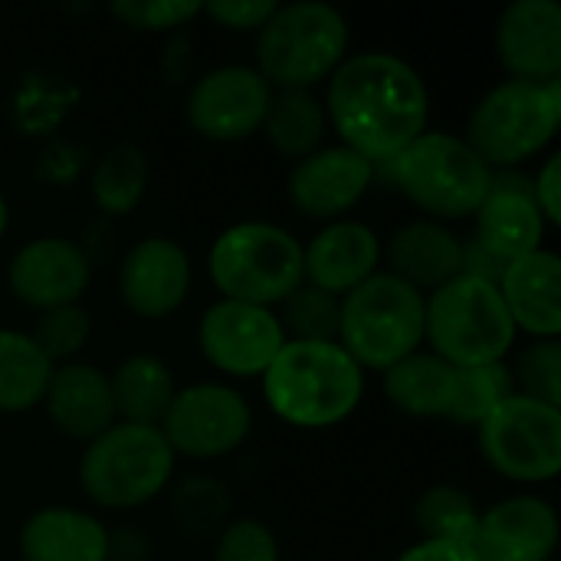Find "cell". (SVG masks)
<instances>
[{
	"instance_id": "6da1fadb",
	"label": "cell",
	"mask_w": 561,
	"mask_h": 561,
	"mask_svg": "<svg viewBox=\"0 0 561 561\" xmlns=\"http://www.w3.org/2000/svg\"><path fill=\"white\" fill-rule=\"evenodd\" d=\"M325 112L348 151L375 161L398 158L427 131L424 79L391 53H358L329 76Z\"/></svg>"
},
{
	"instance_id": "7a4b0ae2",
	"label": "cell",
	"mask_w": 561,
	"mask_h": 561,
	"mask_svg": "<svg viewBox=\"0 0 561 561\" xmlns=\"http://www.w3.org/2000/svg\"><path fill=\"white\" fill-rule=\"evenodd\" d=\"M266 404L293 427L342 424L365 394V375L339 342H286L263 371Z\"/></svg>"
},
{
	"instance_id": "3957f363",
	"label": "cell",
	"mask_w": 561,
	"mask_h": 561,
	"mask_svg": "<svg viewBox=\"0 0 561 561\" xmlns=\"http://www.w3.org/2000/svg\"><path fill=\"white\" fill-rule=\"evenodd\" d=\"M424 339L454 368L496 365L516 342V325L493 283L454 276L424 299Z\"/></svg>"
},
{
	"instance_id": "277c9868",
	"label": "cell",
	"mask_w": 561,
	"mask_h": 561,
	"mask_svg": "<svg viewBox=\"0 0 561 561\" xmlns=\"http://www.w3.org/2000/svg\"><path fill=\"white\" fill-rule=\"evenodd\" d=\"M424 342V296L391 273H375L339 302V345L362 368L404 362Z\"/></svg>"
},
{
	"instance_id": "5b68a950",
	"label": "cell",
	"mask_w": 561,
	"mask_h": 561,
	"mask_svg": "<svg viewBox=\"0 0 561 561\" xmlns=\"http://www.w3.org/2000/svg\"><path fill=\"white\" fill-rule=\"evenodd\" d=\"M348 49V23L329 3L279 7L256 39L260 76L283 92H309V85L329 79Z\"/></svg>"
},
{
	"instance_id": "8992f818",
	"label": "cell",
	"mask_w": 561,
	"mask_h": 561,
	"mask_svg": "<svg viewBox=\"0 0 561 561\" xmlns=\"http://www.w3.org/2000/svg\"><path fill=\"white\" fill-rule=\"evenodd\" d=\"M207 270L224 299L270 309L296 293L306 279L299 240L273 224H237L217 237Z\"/></svg>"
},
{
	"instance_id": "52a82bcc",
	"label": "cell",
	"mask_w": 561,
	"mask_h": 561,
	"mask_svg": "<svg viewBox=\"0 0 561 561\" xmlns=\"http://www.w3.org/2000/svg\"><path fill=\"white\" fill-rule=\"evenodd\" d=\"M174 473V450L158 427L112 424L89 440L79 483L89 500L105 510H135L154 500Z\"/></svg>"
},
{
	"instance_id": "ba28073f",
	"label": "cell",
	"mask_w": 561,
	"mask_h": 561,
	"mask_svg": "<svg viewBox=\"0 0 561 561\" xmlns=\"http://www.w3.org/2000/svg\"><path fill=\"white\" fill-rule=\"evenodd\" d=\"M561 122V85L510 79L486 92L467 125V145L493 168H510L542 151Z\"/></svg>"
},
{
	"instance_id": "9c48e42d",
	"label": "cell",
	"mask_w": 561,
	"mask_h": 561,
	"mask_svg": "<svg viewBox=\"0 0 561 561\" xmlns=\"http://www.w3.org/2000/svg\"><path fill=\"white\" fill-rule=\"evenodd\" d=\"M394 184L434 217L477 214L490 194L493 168L457 135L424 131L391 158Z\"/></svg>"
},
{
	"instance_id": "30bf717a",
	"label": "cell",
	"mask_w": 561,
	"mask_h": 561,
	"mask_svg": "<svg viewBox=\"0 0 561 561\" xmlns=\"http://www.w3.org/2000/svg\"><path fill=\"white\" fill-rule=\"evenodd\" d=\"M480 450L500 477L546 483L561 470V411L513 394L480 424Z\"/></svg>"
},
{
	"instance_id": "8fae6325",
	"label": "cell",
	"mask_w": 561,
	"mask_h": 561,
	"mask_svg": "<svg viewBox=\"0 0 561 561\" xmlns=\"http://www.w3.org/2000/svg\"><path fill=\"white\" fill-rule=\"evenodd\" d=\"M253 414L243 394L224 385H194L174 391V401L161 421V434L174 454L214 460L237 450L250 434Z\"/></svg>"
},
{
	"instance_id": "7c38bea8",
	"label": "cell",
	"mask_w": 561,
	"mask_h": 561,
	"mask_svg": "<svg viewBox=\"0 0 561 561\" xmlns=\"http://www.w3.org/2000/svg\"><path fill=\"white\" fill-rule=\"evenodd\" d=\"M273 102L270 82L250 66H220L187 95V122L210 141H240L263 128Z\"/></svg>"
},
{
	"instance_id": "4fadbf2b",
	"label": "cell",
	"mask_w": 561,
	"mask_h": 561,
	"mask_svg": "<svg viewBox=\"0 0 561 561\" xmlns=\"http://www.w3.org/2000/svg\"><path fill=\"white\" fill-rule=\"evenodd\" d=\"M197 339L207 362L237 378L263 375L286 345V332L270 309L233 299H220L204 312Z\"/></svg>"
},
{
	"instance_id": "5bb4252c",
	"label": "cell",
	"mask_w": 561,
	"mask_h": 561,
	"mask_svg": "<svg viewBox=\"0 0 561 561\" xmlns=\"http://www.w3.org/2000/svg\"><path fill=\"white\" fill-rule=\"evenodd\" d=\"M10 293L30 309H59L76 306V299L89 289V260L85 253L62 237H39L10 263L7 273Z\"/></svg>"
},
{
	"instance_id": "9a60e30c",
	"label": "cell",
	"mask_w": 561,
	"mask_h": 561,
	"mask_svg": "<svg viewBox=\"0 0 561 561\" xmlns=\"http://www.w3.org/2000/svg\"><path fill=\"white\" fill-rule=\"evenodd\" d=\"M503 69L523 82H556L561 72V7L556 0H516L496 26Z\"/></svg>"
},
{
	"instance_id": "2e32d148",
	"label": "cell",
	"mask_w": 561,
	"mask_h": 561,
	"mask_svg": "<svg viewBox=\"0 0 561 561\" xmlns=\"http://www.w3.org/2000/svg\"><path fill=\"white\" fill-rule=\"evenodd\" d=\"M187 289H191V260L168 237L141 240L122 260L118 293L125 306L141 319L171 316L187 299Z\"/></svg>"
},
{
	"instance_id": "e0dca14e",
	"label": "cell",
	"mask_w": 561,
	"mask_h": 561,
	"mask_svg": "<svg viewBox=\"0 0 561 561\" xmlns=\"http://www.w3.org/2000/svg\"><path fill=\"white\" fill-rule=\"evenodd\" d=\"M556 542V510L539 496H513L480 516L473 552L480 561H549Z\"/></svg>"
},
{
	"instance_id": "ac0fdd59",
	"label": "cell",
	"mask_w": 561,
	"mask_h": 561,
	"mask_svg": "<svg viewBox=\"0 0 561 561\" xmlns=\"http://www.w3.org/2000/svg\"><path fill=\"white\" fill-rule=\"evenodd\" d=\"M375 178V164L355 151L319 148L289 174V201L306 217H342L352 210Z\"/></svg>"
},
{
	"instance_id": "d6986e66",
	"label": "cell",
	"mask_w": 561,
	"mask_h": 561,
	"mask_svg": "<svg viewBox=\"0 0 561 561\" xmlns=\"http://www.w3.org/2000/svg\"><path fill=\"white\" fill-rule=\"evenodd\" d=\"M546 217L533 201V184L523 174H493L490 194L477 210V243L496 260L513 263L542 250Z\"/></svg>"
},
{
	"instance_id": "ffe728a7",
	"label": "cell",
	"mask_w": 561,
	"mask_h": 561,
	"mask_svg": "<svg viewBox=\"0 0 561 561\" xmlns=\"http://www.w3.org/2000/svg\"><path fill=\"white\" fill-rule=\"evenodd\" d=\"M378 256H381V247H378L375 230L358 220L329 224L322 233H316L309 250H302L309 286H316L335 299L348 296L355 286H362L368 276H375Z\"/></svg>"
},
{
	"instance_id": "44dd1931",
	"label": "cell",
	"mask_w": 561,
	"mask_h": 561,
	"mask_svg": "<svg viewBox=\"0 0 561 561\" xmlns=\"http://www.w3.org/2000/svg\"><path fill=\"white\" fill-rule=\"evenodd\" d=\"M500 296L510 309L516 329L539 339H556L561 332V263L552 250H533L506 263L500 279Z\"/></svg>"
},
{
	"instance_id": "7402d4cb",
	"label": "cell",
	"mask_w": 561,
	"mask_h": 561,
	"mask_svg": "<svg viewBox=\"0 0 561 561\" xmlns=\"http://www.w3.org/2000/svg\"><path fill=\"white\" fill-rule=\"evenodd\" d=\"M43 401L53 427L76 440H95L115 424V401H112L108 378L92 365L53 368Z\"/></svg>"
},
{
	"instance_id": "603a6c76",
	"label": "cell",
	"mask_w": 561,
	"mask_h": 561,
	"mask_svg": "<svg viewBox=\"0 0 561 561\" xmlns=\"http://www.w3.org/2000/svg\"><path fill=\"white\" fill-rule=\"evenodd\" d=\"M23 561H108L112 539L79 510H39L20 529Z\"/></svg>"
},
{
	"instance_id": "cb8c5ba5",
	"label": "cell",
	"mask_w": 561,
	"mask_h": 561,
	"mask_svg": "<svg viewBox=\"0 0 561 561\" xmlns=\"http://www.w3.org/2000/svg\"><path fill=\"white\" fill-rule=\"evenodd\" d=\"M388 256H391V276L404 279L421 293V289H440L444 283L460 276L463 247L447 227L434 220H414L391 237Z\"/></svg>"
},
{
	"instance_id": "d4e9b609",
	"label": "cell",
	"mask_w": 561,
	"mask_h": 561,
	"mask_svg": "<svg viewBox=\"0 0 561 561\" xmlns=\"http://www.w3.org/2000/svg\"><path fill=\"white\" fill-rule=\"evenodd\" d=\"M457 368L437 355H408L385 371L388 401L411 417H447L454 404Z\"/></svg>"
},
{
	"instance_id": "484cf974",
	"label": "cell",
	"mask_w": 561,
	"mask_h": 561,
	"mask_svg": "<svg viewBox=\"0 0 561 561\" xmlns=\"http://www.w3.org/2000/svg\"><path fill=\"white\" fill-rule=\"evenodd\" d=\"M115 414L125 417V424L158 427L174 401V381L164 362L151 355L125 358L115 375L108 378Z\"/></svg>"
},
{
	"instance_id": "4316f807",
	"label": "cell",
	"mask_w": 561,
	"mask_h": 561,
	"mask_svg": "<svg viewBox=\"0 0 561 561\" xmlns=\"http://www.w3.org/2000/svg\"><path fill=\"white\" fill-rule=\"evenodd\" d=\"M53 362L23 332L0 329V411L20 414L46 398Z\"/></svg>"
},
{
	"instance_id": "83f0119b",
	"label": "cell",
	"mask_w": 561,
	"mask_h": 561,
	"mask_svg": "<svg viewBox=\"0 0 561 561\" xmlns=\"http://www.w3.org/2000/svg\"><path fill=\"white\" fill-rule=\"evenodd\" d=\"M266 141L286 158H309L325 135V108L312 92H283L270 102L263 122Z\"/></svg>"
},
{
	"instance_id": "f1b7e54d",
	"label": "cell",
	"mask_w": 561,
	"mask_h": 561,
	"mask_svg": "<svg viewBox=\"0 0 561 561\" xmlns=\"http://www.w3.org/2000/svg\"><path fill=\"white\" fill-rule=\"evenodd\" d=\"M145 187H148V158L141 148L128 141L108 148L92 171V197L112 217L131 214L145 197Z\"/></svg>"
},
{
	"instance_id": "f546056e",
	"label": "cell",
	"mask_w": 561,
	"mask_h": 561,
	"mask_svg": "<svg viewBox=\"0 0 561 561\" xmlns=\"http://www.w3.org/2000/svg\"><path fill=\"white\" fill-rule=\"evenodd\" d=\"M417 529L431 542H463L473 546L477 526H480V510L477 503L457 490V486H437L417 500L414 510Z\"/></svg>"
},
{
	"instance_id": "4dcf8cb0",
	"label": "cell",
	"mask_w": 561,
	"mask_h": 561,
	"mask_svg": "<svg viewBox=\"0 0 561 561\" xmlns=\"http://www.w3.org/2000/svg\"><path fill=\"white\" fill-rule=\"evenodd\" d=\"M513 394H516L513 371L503 362L480 365V368H457L454 404L447 417L457 424H483Z\"/></svg>"
},
{
	"instance_id": "1f68e13d",
	"label": "cell",
	"mask_w": 561,
	"mask_h": 561,
	"mask_svg": "<svg viewBox=\"0 0 561 561\" xmlns=\"http://www.w3.org/2000/svg\"><path fill=\"white\" fill-rule=\"evenodd\" d=\"M283 332L289 329L296 342H335L339 339V299L316 289L299 286L283 299Z\"/></svg>"
},
{
	"instance_id": "d6a6232c",
	"label": "cell",
	"mask_w": 561,
	"mask_h": 561,
	"mask_svg": "<svg viewBox=\"0 0 561 561\" xmlns=\"http://www.w3.org/2000/svg\"><path fill=\"white\" fill-rule=\"evenodd\" d=\"M89 332H92V319L85 309L59 306V309L39 312L30 339L49 362H62V358H72L89 342Z\"/></svg>"
},
{
	"instance_id": "836d02e7",
	"label": "cell",
	"mask_w": 561,
	"mask_h": 561,
	"mask_svg": "<svg viewBox=\"0 0 561 561\" xmlns=\"http://www.w3.org/2000/svg\"><path fill=\"white\" fill-rule=\"evenodd\" d=\"M513 385L523 388V398L561 411V345L556 339L526 348L516 362Z\"/></svg>"
},
{
	"instance_id": "e575fe53",
	"label": "cell",
	"mask_w": 561,
	"mask_h": 561,
	"mask_svg": "<svg viewBox=\"0 0 561 561\" xmlns=\"http://www.w3.org/2000/svg\"><path fill=\"white\" fill-rule=\"evenodd\" d=\"M108 13L122 20L128 30L158 33L194 20L201 13V3L197 0H115L108 3Z\"/></svg>"
},
{
	"instance_id": "d590c367",
	"label": "cell",
	"mask_w": 561,
	"mask_h": 561,
	"mask_svg": "<svg viewBox=\"0 0 561 561\" xmlns=\"http://www.w3.org/2000/svg\"><path fill=\"white\" fill-rule=\"evenodd\" d=\"M214 561H279V546L263 523L240 519L220 533Z\"/></svg>"
},
{
	"instance_id": "8d00e7d4",
	"label": "cell",
	"mask_w": 561,
	"mask_h": 561,
	"mask_svg": "<svg viewBox=\"0 0 561 561\" xmlns=\"http://www.w3.org/2000/svg\"><path fill=\"white\" fill-rule=\"evenodd\" d=\"M201 10H207V16H214L227 30H260L279 10V3L276 0H214Z\"/></svg>"
},
{
	"instance_id": "74e56055",
	"label": "cell",
	"mask_w": 561,
	"mask_h": 561,
	"mask_svg": "<svg viewBox=\"0 0 561 561\" xmlns=\"http://www.w3.org/2000/svg\"><path fill=\"white\" fill-rule=\"evenodd\" d=\"M533 201L546 224H561V154H552L533 181Z\"/></svg>"
},
{
	"instance_id": "f35d334b",
	"label": "cell",
	"mask_w": 561,
	"mask_h": 561,
	"mask_svg": "<svg viewBox=\"0 0 561 561\" xmlns=\"http://www.w3.org/2000/svg\"><path fill=\"white\" fill-rule=\"evenodd\" d=\"M394 561H480V556L473 552V546L463 542H417L414 549H408L404 556H398Z\"/></svg>"
},
{
	"instance_id": "ab89813d",
	"label": "cell",
	"mask_w": 561,
	"mask_h": 561,
	"mask_svg": "<svg viewBox=\"0 0 561 561\" xmlns=\"http://www.w3.org/2000/svg\"><path fill=\"white\" fill-rule=\"evenodd\" d=\"M7 227H10V207H7V201L0 194V237L7 233Z\"/></svg>"
}]
</instances>
